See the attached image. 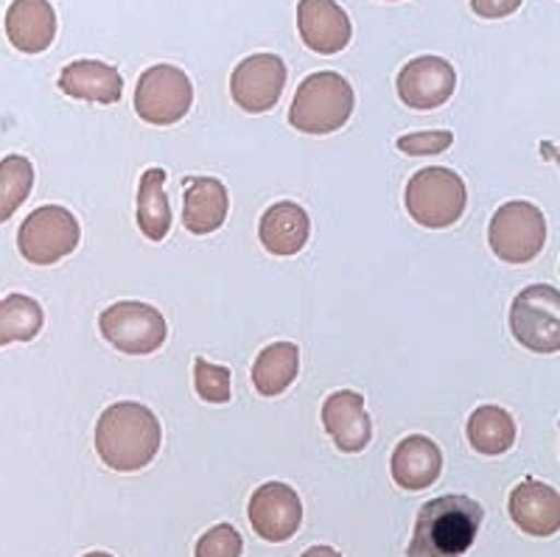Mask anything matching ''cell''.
Here are the masks:
<instances>
[{"label":"cell","mask_w":560,"mask_h":557,"mask_svg":"<svg viewBox=\"0 0 560 557\" xmlns=\"http://www.w3.org/2000/svg\"><path fill=\"white\" fill-rule=\"evenodd\" d=\"M454 143V135L448 129H432V132H412L398 138V152L409 158H429V154H443Z\"/></svg>","instance_id":"28"},{"label":"cell","mask_w":560,"mask_h":557,"mask_svg":"<svg viewBox=\"0 0 560 557\" xmlns=\"http://www.w3.org/2000/svg\"><path fill=\"white\" fill-rule=\"evenodd\" d=\"M308 235H312L308 213L289 199L267 208V213L261 216V224H258V239H261L264 250L269 255H278V258L298 255L308 244Z\"/></svg>","instance_id":"20"},{"label":"cell","mask_w":560,"mask_h":557,"mask_svg":"<svg viewBox=\"0 0 560 557\" xmlns=\"http://www.w3.org/2000/svg\"><path fill=\"white\" fill-rule=\"evenodd\" d=\"M247 519L255 535L269 544H283L294 538L303 524V501L287 481H264L255 488L247 504Z\"/></svg>","instance_id":"10"},{"label":"cell","mask_w":560,"mask_h":557,"mask_svg":"<svg viewBox=\"0 0 560 557\" xmlns=\"http://www.w3.org/2000/svg\"><path fill=\"white\" fill-rule=\"evenodd\" d=\"M488 244L504 264H529L547 244V219L541 208L524 199L504 202L488 224Z\"/></svg>","instance_id":"5"},{"label":"cell","mask_w":560,"mask_h":557,"mask_svg":"<svg viewBox=\"0 0 560 557\" xmlns=\"http://www.w3.org/2000/svg\"><path fill=\"white\" fill-rule=\"evenodd\" d=\"M163 445V429L149 406L118 401L102 411L96 423V451L107 468L118 474L143 471Z\"/></svg>","instance_id":"1"},{"label":"cell","mask_w":560,"mask_h":557,"mask_svg":"<svg viewBox=\"0 0 560 557\" xmlns=\"http://www.w3.org/2000/svg\"><path fill=\"white\" fill-rule=\"evenodd\" d=\"M389 474H393L398 488L412 490V494L432 488L443 474V451L438 449L434 440L423 438V434L404 438L393 451Z\"/></svg>","instance_id":"17"},{"label":"cell","mask_w":560,"mask_h":557,"mask_svg":"<svg viewBox=\"0 0 560 557\" xmlns=\"http://www.w3.org/2000/svg\"><path fill=\"white\" fill-rule=\"evenodd\" d=\"M230 210L228 188L217 177L185 179L183 194V228L194 235L217 233Z\"/></svg>","instance_id":"19"},{"label":"cell","mask_w":560,"mask_h":557,"mask_svg":"<svg viewBox=\"0 0 560 557\" xmlns=\"http://www.w3.org/2000/svg\"><path fill=\"white\" fill-rule=\"evenodd\" d=\"M194 384L199 398L208 404H228L230 401V370L210 364L205 359H194Z\"/></svg>","instance_id":"26"},{"label":"cell","mask_w":560,"mask_h":557,"mask_svg":"<svg viewBox=\"0 0 560 557\" xmlns=\"http://www.w3.org/2000/svg\"><path fill=\"white\" fill-rule=\"evenodd\" d=\"M244 541L233 524H217L197 541L194 557H242Z\"/></svg>","instance_id":"27"},{"label":"cell","mask_w":560,"mask_h":557,"mask_svg":"<svg viewBox=\"0 0 560 557\" xmlns=\"http://www.w3.org/2000/svg\"><path fill=\"white\" fill-rule=\"evenodd\" d=\"M323 426L334 445L345 454H359L373 440V423L364 409V398L353 390H339L325 398Z\"/></svg>","instance_id":"14"},{"label":"cell","mask_w":560,"mask_h":557,"mask_svg":"<svg viewBox=\"0 0 560 557\" xmlns=\"http://www.w3.org/2000/svg\"><path fill=\"white\" fill-rule=\"evenodd\" d=\"M300 370V350L294 343H272L253 364V384L264 398L287 393Z\"/></svg>","instance_id":"22"},{"label":"cell","mask_w":560,"mask_h":557,"mask_svg":"<svg viewBox=\"0 0 560 557\" xmlns=\"http://www.w3.org/2000/svg\"><path fill=\"white\" fill-rule=\"evenodd\" d=\"M510 334L533 353L560 350V292L555 286H527L510 305Z\"/></svg>","instance_id":"6"},{"label":"cell","mask_w":560,"mask_h":557,"mask_svg":"<svg viewBox=\"0 0 560 557\" xmlns=\"http://www.w3.org/2000/svg\"><path fill=\"white\" fill-rule=\"evenodd\" d=\"M457 90V70L443 57H415L398 73V95L407 107L438 109L448 102Z\"/></svg>","instance_id":"12"},{"label":"cell","mask_w":560,"mask_h":557,"mask_svg":"<svg viewBox=\"0 0 560 557\" xmlns=\"http://www.w3.org/2000/svg\"><path fill=\"white\" fill-rule=\"evenodd\" d=\"M389 3H395V0H389Z\"/></svg>","instance_id":"32"},{"label":"cell","mask_w":560,"mask_h":557,"mask_svg":"<svg viewBox=\"0 0 560 557\" xmlns=\"http://www.w3.org/2000/svg\"><path fill=\"white\" fill-rule=\"evenodd\" d=\"M194 104V84L177 65H152L135 88V113L152 127H172L188 115Z\"/></svg>","instance_id":"7"},{"label":"cell","mask_w":560,"mask_h":557,"mask_svg":"<svg viewBox=\"0 0 560 557\" xmlns=\"http://www.w3.org/2000/svg\"><path fill=\"white\" fill-rule=\"evenodd\" d=\"M34 188V165L23 154L0 160V224L9 222Z\"/></svg>","instance_id":"25"},{"label":"cell","mask_w":560,"mask_h":557,"mask_svg":"<svg viewBox=\"0 0 560 557\" xmlns=\"http://www.w3.org/2000/svg\"><path fill=\"white\" fill-rule=\"evenodd\" d=\"M7 37L20 54H43L57 39V12L48 0H12L7 9Z\"/></svg>","instance_id":"16"},{"label":"cell","mask_w":560,"mask_h":557,"mask_svg":"<svg viewBox=\"0 0 560 557\" xmlns=\"http://www.w3.org/2000/svg\"><path fill=\"white\" fill-rule=\"evenodd\" d=\"M357 107L350 82L334 70H319L300 82L289 107L292 127L303 135H331L342 129Z\"/></svg>","instance_id":"3"},{"label":"cell","mask_w":560,"mask_h":557,"mask_svg":"<svg viewBox=\"0 0 560 557\" xmlns=\"http://www.w3.org/2000/svg\"><path fill=\"white\" fill-rule=\"evenodd\" d=\"M98 330L113 345L127 356H149L163 348L168 336L166 317L154 305L138 303V300H121L102 311Z\"/></svg>","instance_id":"9"},{"label":"cell","mask_w":560,"mask_h":557,"mask_svg":"<svg viewBox=\"0 0 560 557\" xmlns=\"http://www.w3.org/2000/svg\"><path fill=\"white\" fill-rule=\"evenodd\" d=\"M298 32L308 51L319 57H334L345 51L353 37L350 18L337 0H300Z\"/></svg>","instance_id":"13"},{"label":"cell","mask_w":560,"mask_h":557,"mask_svg":"<svg viewBox=\"0 0 560 557\" xmlns=\"http://www.w3.org/2000/svg\"><path fill=\"white\" fill-rule=\"evenodd\" d=\"M404 205L412 222L427 230H446L459 222L468 205L463 177L446 165H429L412 174L404 190Z\"/></svg>","instance_id":"4"},{"label":"cell","mask_w":560,"mask_h":557,"mask_svg":"<svg viewBox=\"0 0 560 557\" xmlns=\"http://www.w3.org/2000/svg\"><path fill=\"white\" fill-rule=\"evenodd\" d=\"M522 3L524 0H471V9L474 14H479L485 20H502L508 14L518 12Z\"/></svg>","instance_id":"29"},{"label":"cell","mask_w":560,"mask_h":557,"mask_svg":"<svg viewBox=\"0 0 560 557\" xmlns=\"http://www.w3.org/2000/svg\"><path fill=\"white\" fill-rule=\"evenodd\" d=\"M59 90L70 98L93 104H115L124 95V77L102 59H77L59 73Z\"/></svg>","instance_id":"18"},{"label":"cell","mask_w":560,"mask_h":557,"mask_svg":"<svg viewBox=\"0 0 560 557\" xmlns=\"http://www.w3.org/2000/svg\"><path fill=\"white\" fill-rule=\"evenodd\" d=\"M166 172L147 169L138 183V228L149 241H163L172 230V205H168Z\"/></svg>","instance_id":"23"},{"label":"cell","mask_w":560,"mask_h":557,"mask_svg":"<svg viewBox=\"0 0 560 557\" xmlns=\"http://www.w3.org/2000/svg\"><path fill=\"white\" fill-rule=\"evenodd\" d=\"M482 519V504L471 496L448 494L427 501L415 519L407 557H463L477 541Z\"/></svg>","instance_id":"2"},{"label":"cell","mask_w":560,"mask_h":557,"mask_svg":"<svg viewBox=\"0 0 560 557\" xmlns=\"http://www.w3.org/2000/svg\"><path fill=\"white\" fill-rule=\"evenodd\" d=\"M508 507L510 519L533 538H549L560 530V496L547 481L524 479L513 488Z\"/></svg>","instance_id":"15"},{"label":"cell","mask_w":560,"mask_h":557,"mask_svg":"<svg viewBox=\"0 0 560 557\" xmlns=\"http://www.w3.org/2000/svg\"><path fill=\"white\" fill-rule=\"evenodd\" d=\"M300 557H342L337 549H331V546H312V549H306Z\"/></svg>","instance_id":"30"},{"label":"cell","mask_w":560,"mask_h":557,"mask_svg":"<svg viewBox=\"0 0 560 557\" xmlns=\"http://www.w3.org/2000/svg\"><path fill=\"white\" fill-rule=\"evenodd\" d=\"M43 325V305L28 294H9L0 300V348L12 343H32Z\"/></svg>","instance_id":"24"},{"label":"cell","mask_w":560,"mask_h":557,"mask_svg":"<svg viewBox=\"0 0 560 557\" xmlns=\"http://www.w3.org/2000/svg\"><path fill=\"white\" fill-rule=\"evenodd\" d=\"M468 443L482 456H502L516 443V420L508 409L493 404H485L474 409L465 426Z\"/></svg>","instance_id":"21"},{"label":"cell","mask_w":560,"mask_h":557,"mask_svg":"<svg viewBox=\"0 0 560 557\" xmlns=\"http://www.w3.org/2000/svg\"><path fill=\"white\" fill-rule=\"evenodd\" d=\"M82 228L62 205H43L18 230L20 255L34 266H51L79 247Z\"/></svg>","instance_id":"8"},{"label":"cell","mask_w":560,"mask_h":557,"mask_svg":"<svg viewBox=\"0 0 560 557\" xmlns=\"http://www.w3.org/2000/svg\"><path fill=\"white\" fill-rule=\"evenodd\" d=\"M84 557H113V555H107V552H90V555Z\"/></svg>","instance_id":"31"},{"label":"cell","mask_w":560,"mask_h":557,"mask_svg":"<svg viewBox=\"0 0 560 557\" xmlns=\"http://www.w3.org/2000/svg\"><path fill=\"white\" fill-rule=\"evenodd\" d=\"M287 88V62L278 54H253L230 77L233 102L249 115L269 113Z\"/></svg>","instance_id":"11"}]
</instances>
